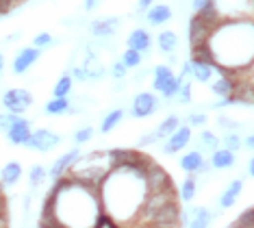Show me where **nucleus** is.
<instances>
[{
	"label": "nucleus",
	"instance_id": "obj_46",
	"mask_svg": "<svg viewBox=\"0 0 254 228\" xmlns=\"http://www.w3.org/2000/svg\"><path fill=\"white\" fill-rule=\"evenodd\" d=\"M248 172L254 174V161H248Z\"/></svg>",
	"mask_w": 254,
	"mask_h": 228
},
{
	"label": "nucleus",
	"instance_id": "obj_40",
	"mask_svg": "<svg viewBox=\"0 0 254 228\" xmlns=\"http://www.w3.org/2000/svg\"><path fill=\"white\" fill-rule=\"evenodd\" d=\"M111 74H113V78H122V76L126 74V66H124L122 61L115 63V66L111 68Z\"/></svg>",
	"mask_w": 254,
	"mask_h": 228
},
{
	"label": "nucleus",
	"instance_id": "obj_45",
	"mask_svg": "<svg viewBox=\"0 0 254 228\" xmlns=\"http://www.w3.org/2000/svg\"><path fill=\"white\" fill-rule=\"evenodd\" d=\"M246 148H250V150L254 148V137H252V135H248V137H246Z\"/></svg>",
	"mask_w": 254,
	"mask_h": 228
},
{
	"label": "nucleus",
	"instance_id": "obj_47",
	"mask_svg": "<svg viewBox=\"0 0 254 228\" xmlns=\"http://www.w3.org/2000/svg\"><path fill=\"white\" fill-rule=\"evenodd\" d=\"M87 9H94L96 7V0H87V4H85Z\"/></svg>",
	"mask_w": 254,
	"mask_h": 228
},
{
	"label": "nucleus",
	"instance_id": "obj_22",
	"mask_svg": "<svg viewBox=\"0 0 254 228\" xmlns=\"http://www.w3.org/2000/svg\"><path fill=\"white\" fill-rule=\"evenodd\" d=\"M124 118V111L122 109H113V111H109V113L105 115V120H102V133H109L111 128H115L122 122Z\"/></svg>",
	"mask_w": 254,
	"mask_h": 228
},
{
	"label": "nucleus",
	"instance_id": "obj_11",
	"mask_svg": "<svg viewBox=\"0 0 254 228\" xmlns=\"http://www.w3.org/2000/svg\"><path fill=\"white\" fill-rule=\"evenodd\" d=\"M146 17H148L150 24H154V26L165 24V22L172 17V9L167 7V4H150L146 9Z\"/></svg>",
	"mask_w": 254,
	"mask_h": 228
},
{
	"label": "nucleus",
	"instance_id": "obj_17",
	"mask_svg": "<svg viewBox=\"0 0 254 228\" xmlns=\"http://www.w3.org/2000/svg\"><path fill=\"white\" fill-rule=\"evenodd\" d=\"M241 189H244V183H241V180H233V183L228 185V189L224 191V196H222V207L224 209L233 207V204L237 202V198H239V194H241Z\"/></svg>",
	"mask_w": 254,
	"mask_h": 228
},
{
	"label": "nucleus",
	"instance_id": "obj_36",
	"mask_svg": "<svg viewBox=\"0 0 254 228\" xmlns=\"http://www.w3.org/2000/svg\"><path fill=\"white\" fill-rule=\"evenodd\" d=\"M252 224H254V211L252 209H248V211L235 222V226H248V228H252Z\"/></svg>",
	"mask_w": 254,
	"mask_h": 228
},
{
	"label": "nucleus",
	"instance_id": "obj_2",
	"mask_svg": "<svg viewBox=\"0 0 254 228\" xmlns=\"http://www.w3.org/2000/svg\"><path fill=\"white\" fill-rule=\"evenodd\" d=\"M61 137L53 131H46V128H37L35 133H31L26 139V146L37 152H50L55 146H59Z\"/></svg>",
	"mask_w": 254,
	"mask_h": 228
},
{
	"label": "nucleus",
	"instance_id": "obj_33",
	"mask_svg": "<svg viewBox=\"0 0 254 228\" xmlns=\"http://www.w3.org/2000/svg\"><path fill=\"white\" fill-rule=\"evenodd\" d=\"M200 142L204 144V148H209V150H215L217 146H219V142H217V137L213 135L211 131H202V135H200Z\"/></svg>",
	"mask_w": 254,
	"mask_h": 228
},
{
	"label": "nucleus",
	"instance_id": "obj_5",
	"mask_svg": "<svg viewBox=\"0 0 254 228\" xmlns=\"http://www.w3.org/2000/svg\"><path fill=\"white\" fill-rule=\"evenodd\" d=\"M213 33V26H209L200 15H193L191 22H189V42L193 44H202V42H209Z\"/></svg>",
	"mask_w": 254,
	"mask_h": 228
},
{
	"label": "nucleus",
	"instance_id": "obj_44",
	"mask_svg": "<svg viewBox=\"0 0 254 228\" xmlns=\"http://www.w3.org/2000/svg\"><path fill=\"white\" fill-rule=\"evenodd\" d=\"M206 2H209V0H193V9H195V11L204 9V7H206Z\"/></svg>",
	"mask_w": 254,
	"mask_h": 228
},
{
	"label": "nucleus",
	"instance_id": "obj_25",
	"mask_svg": "<svg viewBox=\"0 0 254 228\" xmlns=\"http://www.w3.org/2000/svg\"><path fill=\"white\" fill-rule=\"evenodd\" d=\"M67 109H70V102H67V98H55V100H50L48 104H46V113H48V115L65 113Z\"/></svg>",
	"mask_w": 254,
	"mask_h": 228
},
{
	"label": "nucleus",
	"instance_id": "obj_28",
	"mask_svg": "<svg viewBox=\"0 0 254 228\" xmlns=\"http://www.w3.org/2000/svg\"><path fill=\"white\" fill-rule=\"evenodd\" d=\"M170 76H174L170 68H167V66H157V68H154V83H152V87L159 91L161 87H163L165 80L170 78Z\"/></svg>",
	"mask_w": 254,
	"mask_h": 228
},
{
	"label": "nucleus",
	"instance_id": "obj_9",
	"mask_svg": "<svg viewBox=\"0 0 254 228\" xmlns=\"http://www.w3.org/2000/svg\"><path fill=\"white\" fill-rule=\"evenodd\" d=\"M28 135H31V124H28V120H24V118H20L13 126L7 128V137L11 144H26Z\"/></svg>",
	"mask_w": 254,
	"mask_h": 228
},
{
	"label": "nucleus",
	"instance_id": "obj_31",
	"mask_svg": "<svg viewBox=\"0 0 254 228\" xmlns=\"http://www.w3.org/2000/svg\"><path fill=\"white\" fill-rule=\"evenodd\" d=\"M20 120V113H13V111H9V113H0V128H11L15 124V122Z\"/></svg>",
	"mask_w": 254,
	"mask_h": 228
},
{
	"label": "nucleus",
	"instance_id": "obj_8",
	"mask_svg": "<svg viewBox=\"0 0 254 228\" xmlns=\"http://www.w3.org/2000/svg\"><path fill=\"white\" fill-rule=\"evenodd\" d=\"M37 59H39V48H35V46H33V48H24V50H22L20 55L13 59V72H15V74L26 72V70L31 68Z\"/></svg>",
	"mask_w": 254,
	"mask_h": 228
},
{
	"label": "nucleus",
	"instance_id": "obj_38",
	"mask_svg": "<svg viewBox=\"0 0 254 228\" xmlns=\"http://www.w3.org/2000/svg\"><path fill=\"white\" fill-rule=\"evenodd\" d=\"M224 146H226L228 150H233V152H235V150H239V148H241V139L237 137V135H228L226 139H224Z\"/></svg>",
	"mask_w": 254,
	"mask_h": 228
},
{
	"label": "nucleus",
	"instance_id": "obj_12",
	"mask_svg": "<svg viewBox=\"0 0 254 228\" xmlns=\"http://www.w3.org/2000/svg\"><path fill=\"white\" fill-rule=\"evenodd\" d=\"M150 35L143 31V28H135L130 35H128V39H126V44H128V48L132 50H137V52H146L150 48Z\"/></svg>",
	"mask_w": 254,
	"mask_h": 228
},
{
	"label": "nucleus",
	"instance_id": "obj_21",
	"mask_svg": "<svg viewBox=\"0 0 254 228\" xmlns=\"http://www.w3.org/2000/svg\"><path fill=\"white\" fill-rule=\"evenodd\" d=\"M235 89V80L230 78V76H222V78L217 80V83H213V93L219 98H224V96H228V93H233Z\"/></svg>",
	"mask_w": 254,
	"mask_h": 228
},
{
	"label": "nucleus",
	"instance_id": "obj_26",
	"mask_svg": "<svg viewBox=\"0 0 254 228\" xmlns=\"http://www.w3.org/2000/svg\"><path fill=\"white\" fill-rule=\"evenodd\" d=\"M72 76L70 74H63L59 80H57V85H55V98H65L67 93H70L72 89Z\"/></svg>",
	"mask_w": 254,
	"mask_h": 228
},
{
	"label": "nucleus",
	"instance_id": "obj_29",
	"mask_svg": "<svg viewBox=\"0 0 254 228\" xmlns=\"http://www.w3.org/2000/svg\"><path fill=\"white\" fill-rule=\"evenodd\" d=\"M91 226H96V228H115V226H118V222H115L109 213L98 211L96 213V220L91 222Z\"/></svg>",
	"mask_w": 254,
	"mask_h": 228
},
{
	"label": "nucleus",
	"instance_id": "obj_27",
	"mask_svg": "<svg viewBox=\"0 0 254 228\" xmlns=\"http://www.w3.org/2000/svg\"><path fill=\"white\" fill-rule=\"evenodd\" d=\"M183 80L178 78V76H170V78L163 83V87H161V93H163V98H174L176 96V91H178V87H181Z\"/></svg>",
	"mask_w": 254,
	"mask_h": 228
},
{
	"label": "nucleus",
	"instance_id": "obj_15",
	"mask_svg": "<svg viewBox=\"0 0 254 228\" xmlns=\"http://www.w3.org/2000/svg\"><path fill=\"white\" fill-rule=\"evenodd\" d=\"M191 57L193 61H202V63H213L215 57H213V50L209 42H202V44H193L191 46Z\"/></svg>",
	"mask_w": 254,
	"mask_h": 228
},
{
	"label": "nucleus",
	"instance_id": "obj_24",
	"mask_svg": "<svg viewBox=\"0 0 254 228\" xmlns=\"http://www.w3.org/2000/svg\"><path fill=\"white\" fill-rule=\"evenodd\" d=\"M195 191H198V180H195L193 174H189L187 180H185L183 187H181V198L183 200H193Z\"/></svg>",
	"mask_w": 254,
	"mask_h": 228
},
{
	"label": "nucleus",
	"instance_id": "obj_43",
	"mask_svg": "<svg viewBox=\"0 0 254 228\" xmlns=\"http://www.w3.org/2000/svg\"><path fill=\"white\" fill-rule=\"evenodd\" d=\"M74 76H76L78 80H85V78H89V72L87 70H83V68H76L74 70Z\"/></svg>",
	"mask_w": 254,
	"mask_h": 228
},
{
	"label": "nucleus",
	"instance_id": "obj_13",
	"mask_svg": "<svg viewBox=\"0 0 254 228\" xmlns=\"http://www.w3.org/2000/svg\"><path fill=\"white\" fill-rule=\"evenodd\" d=\"M235 163V152L228 150V148H215L213 152V159H211V165L215 169H224V167H233Z\"/></svg>",
	"mask_w": 254,
	"mask_h": 228
},
{
	"label": "nucleus",
	"instance_id": "obj_42",
	"mask_svg": "<svg viewBox=\"0 0 254 228\" xmlns=\"http://www.w3.org/2000/svg\"><path fill=\"white\" fill-rule=\"evenodd\" d=\"M150 4H154V0H139V4H137V11H139V13H146V9L150 7Z\"/></svg>",
	"mask_w": 254,
	"mask_h": 228
},
{
	"label": "nucleus",
	"instance_id": "obj_19",
	"mask_svg": "<svg viewBox=\"0 0 254 228\" xmlns=\"http://www.w3.org/2000/svg\"><path fill=\"white\" fill-rule=\"evenodd\" d=\"M202 161H204V159H202L200 152H189V154H185L181 159V169H185L187 174H195L200 169Z\"/></svg>",
	"mask_w": 254,
	"mask_h": 228
},
{
	"label": "nucleus",
	"instance_id": "obj_34",
	"mask_svg": "<svg viewBox=\"0 0 254 228\" xmlns=\"http://www.w3.org/2000/svg\"><path fill=\"white\" fill-rule=\"evenodd\" d=\"M176 93H178V102L187 104L189 100H191V83H181Z\"/></svg>",
	"mask_w": 254,
	"mask_h": 228
},
{
	"label": "nucleus",
	"instance_id": "obj_39",
	"mask_svg": "<svg viewBox=\"0 0 254 228\" xmlns=\"http://www.w3.org/2000/svg\"><path fill=\"white\" fill-rule=\"evenodd\" d=\"M18 4V0H0V17L2 15H7L11 9Z\"/></svg>",
	"mask_w": 254,
	"mask_h": 228
},
{
	"label": "nucleus",
	"instance_id": "obj_7",
	"mask_svg": "<svg viewBox=\"0 0 254 228\" xmlns=\"http://www.w3.org/2000/svg\"><path fill=\"white\" fill-rule=\"evenodd\" d=\"M176 126H178V118L176 115H170V118H165L163 122L159 124V128L152 133V135H146L141 139V146H146V144H150V142H157V139H163V137H167V135H172V133L176 131Z\"/></svg>",
	"mask_w": 254,
	"mask_h": 228
},
{
	"label": "nucleus",
	"instance_id": "obj_48",
	"mask_svg": "<svg viewBox=\"0 0 254 228\" xmlns=\"http://www.w3.org/2000/svg\"><path fill=\"white\" fill-rule=\"evenodd\" d=\"M2 68H4V57L0 55V72H2Z\"/></svg>",
	"mask_w": 254,
	"mask_h": 228
},
{
	"label": "nucleus",
	"instance_id": "obj_10",
	"mask_svg": "<svg viewBox=\"0 0 254 228\" xmlns=\"http://www.w3.org/2000/svg\"><path fill=\"white\" fill-rule=\"evenodd\" d=\"M78 159V148H74L70 152H65V154H61L59 159L55 161V165L50 167V176L57 178V176H61V174H67V169L72 167V163Z\"/></svg>",
	"mask_w": 254,
	"mask_h": 228
},
{
	"label": "nucleus",
	"instance_id": "obj_1",
	"mask_svg": "<svg viewBox=\"0 0 254 228\" xmlns=\"http://www.w3.org/2000/svg\"><path fill=\"white\" fill-rule=\"evenodd\" d=\"M178 224H181V209H178L176 200H170L150 215L146 226H178Z\"/></svg>",
	"mask_w": 254,
	"mask_h": 228
},
{
	"label": "nucleus",
	"instance_id": "obj_49",
	"mask_svg": "<svg viewBox=\"0 0 254 228\" xmlns=\"http://www.w3.org/2000/svg\"><path fill=\"white\" fill-rule=\"evenodd\" d=\"M0 194H2V185H0Z\"/></svg>",
	"mask_w": 254,
	"mask_h": 228
},
{
	"label": "nucleus",
	"instance_id": "obj_23",
	"mask_svg": "<svg viewBox=\"0 0 254 228\" xmlns=\"http://www.w3.org/2000/svg\"><path fill=\"white\" fill-rule=\"evenodd\" d=\"M157 42H159V48L163 52H172L178 44V37H176V33H172V31H163L157 37Z\"/></svg>",
	"mask_w": 254,
	"mask_h": 228
},
{
	"label": "nucleus",
	"instance_id": "obj_14",
	"mask_svg": "<svg viewBox=\"0 0 254 228\" xmlns=\"http://www.w3.org/2000/svg\"><path fill=\"white\" fill-rule=\"evenodd\" d=\"M115 26H118V17L96 20V22H91V33H94L96 37H109V35L115 33Z\"/></svg>",
	"mask_w": 254,
	"mask_h": 228
},
{
	"label": "nucleus",
	"instance_id": "obj_16",
	"mask_svg": "<svg viewBox=\"0 0 254 228\" xmlns=\"http://www.w3.org/2000/svg\"><path fill=\"white\" fill-rule=\"evenodd\" d=\"M22 178V165L18 161H11L2 167V183L4 185H15Z\"/></svg>",
	"mask_w": 254,
	"mask_h": 228
},
{
	"label": "nucleus",
	"instance_id": "obj_37",
	"mask_svg": "<svg viewBox=\"0 0 254 228\" xmlns=\"http://www.w3.org/2000/svg\"><path fill=\"white\" fill-rule=\"evenodd\" d=\"M50 42H53V37H50L48 33H39L35 39H33V46H35V48H44V46H48Z\"/></svg>",
	"mask_w": 254,
	"mask_h": 228
},
{
	"label": "nucleus",
	"instance_id": "obj_20",
	"mask_svg": "<svg viewBox=\"0 0 254 228\" xmlns=\"http://www.w3.org/2000/svg\"><path fill=\"white\" fill-rule=\"evenodd\" d=\"M211 222V211H206L204 207H195L191 209V220H189V224L195 226V228H204L206 224Z\"/></svg>",
	"mask_w": 254,
	"mask_h": 228
},
{
	"label": "nucleus",
	"instance_id": "obj_18",
	"mask_svg": "<svg viewBox=\"0 0 254 228\" xmlns=\"http://www.w3.org/2000/svg\"><path fill=\"white\" fill-rule=\"evenodd\" d=\"M213 70H215L213 63H202V61L191 63V72L195 76V80H200V83H209L211 76H213Z\"/></svg>",
	"mask_w": 254,
	"mask_h": 228
},
{
	"label": "nucleus",
	"instance_id": "obj_32",
	"mask_svg": "<svg viewBox=\"0 0 254 228\" xmlns=\"http://www.w3.org/2000/svg\"><path fill=\"white\" fill-rule=\"evenodd\" d=\"M46 178V169L42 165H35L31 169V187H39Z\"/></svg>",
	"mask_w": 254,
	"mask_h": 228
},
{
	"label": "nucleus",
	"instance_id": "obj_4",
	"mask_svg": "<svg viewBox=\"0 0 254 228\" xmlns=\"http://www.w3.org/2000/svg\"><path fill=\"white\" fill-rule=\"evenodd\" d=\"M167 137L170 139H167L163 152L165 154H174V152L183 150L185 146L189 144V139H191V128L189 126H176V131L172 133V135H167Z\"/></svg>",
	"mask_w": 254,
	"mask_h": 228
},
{
	"label": "nucleus",
	"instance_id": "obj_35",
	"mask_svg": "<svg viewBox=\"0 0 254 228\" xmlns=\"http://www.w3.org/2000/svg\"><path fill=\"white\" fill-rule=\"evenodd\" d=\"M94 137V128H80V131L74 135V139H76V144L80 146V144H85V142H89V139Z\"/></svg>",
	"mask_w": 254,
	"mask_h": 228
},
{
	"label": "nucleus",
	"instance_id": "obj_41",
	"mask_svg": "<svg viewBox=\"0 0 254 228\" xmlns=\"http://www.w3.org/2000/svg\"><path fill=\"white\" fill-rule=\"evenodd\" d=\"M187 122L191 126H200V124H204V122H206V115L204 113H193V115H189Z\"/></svg>",
	"mask_w": 254,
	"mask_h": 228
},
{
	"label": "nucleus",
	"instance_id": "obj_3",
	"mask_svg": "<svg viewBox=\"0 0 254 228\" xmlns=\"http://www.w3.org/2000/svg\"><path fill=\"white\" fill-rule=\"evenodd\" d=\"M2 104L7 111H13V113H24V111L33 104V96L26 89H9L2 96Z\"/></svg>",
	"mask_w": 254,
	"mask_h": 228
},
{
	"label": "nucleus",
	"instance_id": "obj_6",
	"mask_svg": "<svg viewBox=\"0 0 254 228\" xmlns=\"http://www.w3.org/2000/svg\"><path fill=\"white\" fill-rule=\"evenodd\" d=\"M157 107L159 102L152 93H139L135 98V102H132V115L135 118H148V115H152L157 111Z\"/></svg>",
	"mask_w": 254,
	"mask_h": 228
},
{
	"label": "nucleus",
	"instance_id": "obj_30",
	"mask_svg": "<svg viewBox=\"0 0 254 228\" xmlns=\"http://www.w3.org/2000/svg\"><path fill=\"white\" fill-rule=\"evenodd\" d=\"M122 63L126 68H137L141 63V52H137V50H132V48H128L122 55Z\"/></svg>",
	"mask_w": 254,
	"mask_h": 228
}]
</instances>
